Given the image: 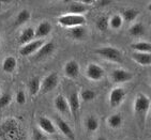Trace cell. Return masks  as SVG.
Here are the masks:
<instances>
[{
	"instance_id": "1",
	"label": "cell",
	"mask_w": 151,
	"mask_h": 140,
	"mask_svg": "<svg viewBox=\"0 0 151 140\" xmlns=\"http://www.w3.org/2000/svg\"><path fill=\"white\" fill-rule=\"evenodd\" d=\"M24 131L19 121L9 118L0 124V140H24Z\"/></svg>"
},
{
	"instance_id": "2",
	"label": "cell",
	"mask_w": 151,
	"mask_h": 140,
	"mask_svg": "<svg viewBox=\"0 0 151 140\" xmlns=\"http://www.w3.org/2000/svg\"><path fill=\"white\" fill-rule=\"evenodd\" d=\"M150 99L142 93H139L134 99V114L140 126H142L145 123L146 116L150 109Z\"/></svg>"
},
{
	"instance_id": "3",
	"label": "cell",
	"mask_w": 151,
	"mask_h": 140,
	"mask_svg": "<svg viewBox=\"0 0 151 140\" xmlns=\"http://www.w3.org/2000/svg\"><path fill=\"white\" fill-rule=\"evenodd\" d=\"M96 54L101 58L114 62V63H121L123 61V56L118 48L113 46H105L96 49Z\"/></svg>"
},
{
	"instance_id": "4",
	"label": "cell",
	"mask_w": 151,
	"mask_h": 140,
	"mask_svg": "<svg viewBox=\"0 0 151 140\" xmlns=\"http://www.w3.org/2000/svg\"><path fill=\"white\" fill-rule=\"evenodd\" d=\"M58 23L62 27L67 28H74V27L83 26L86 23V18L84 15H74V14H65L58 18Z\"/></svg>"
},
{
	"instance_id": "5",
	"label": "cell",
	"mask_w": 151,
	"mask_h": 140,
	"mask_svg": "<svg viewBox=\"0 0 151 140\" xmlns=\"http://www.w3.org/2000/svg\"><path fill=\"white\" fill-rule=\"evenodd\" d=\"M59 82V77L57 75V73L52 72V73L48 74V75L45 77V78L42 80L41 82V91L43 94H46L50 91H52L57 86H58Z\"/></svg>"
},
{
	"instance_id": "6",
	"label": "cell",
	"mask_w": 151,
	"mask_h": 140,
	"mask_svg": "<svg viewBox=\"0 0 151 140\" xmlns=\"http://www.w3.org/2000/svg\"><path fill=\"white\" fill-rule=\"evenodd\" d=\"M44 45L43 40H33L30 43L24 45L22 48L19 49V55L23 56V57H27V56L33 55V54H37L39 51L41 47Z\"/></svg>"
},
{
	"instance_id": "7",
	"label": "cell",
	"mask_w": 151,
	"mask_h": 140,
	"mask_svg": "<svg viewBox=\"0 0 151 140\" xmlns=\"http://www.w3.org/2000/svg\"><path fill=\"white\" fill-rule=\"evenodd\" d=\"M125 95H127V93H125V90L123 88L117 87L113 89L111 91V94H109V105H111V107L116 108L119 105H121Z\"/></svg>"
},
{
	"instance_id": "8",
	"label": "cell",
	"mask_w": 151,
	"mask_h": 140,
	"mask_svg": "<svg viewBox=\"0 0 151 140\" xmlns=\"http://www.w3.org/2000/svg\"><path fill=\"white\" fill-rule=\"evenodd\" d=\"M86 75L93 81H99L104 76V70L96 63H89L86 69Z\"/></svg>"
},
{
	"instance_id": "9",
	"label": "cell",
	"mask_w": 151,
	"mask_h": 140,
	"mask_svg": "<svg viewBox=\"0 0 151 140\" xmlns=\"http://www.w3.org/2000/svg\"><path fill=\"white\" fill-rule=\"evenodd\" d=\"M133 79V74L122 69H116L111 72V80L115 84H122L128 82Z\"/></svg>"
},
{
	"instance_id": "10",
	"label": "cell",
	"mask_w": 151,
	"mask_h": 140,
	"mask_svg": "<svg viewBox=\"0 0 151 140\" xmlns=\"http://www.w3.org/2000/svg\"><path fill=\"white\" fill-rule=\"evenodd\" d=\"M64 75L67 76L68 78L74 79L76 77H78L79 72H81V67H79L78 62L75 60H70L68 61L64 65Z\"/></svg>"
},
{
	"instance_id": "11",
	"label": "cell",
	"mask_w": 151,
	"mask_h": 140,
	"mask_svg": "<svg viewBox=\"0 0 151 140\" xmlns=\"http://www.w3.org/2000/svg\"><path fill=\"white\" fill-rule=\"evenodd\" d=\"M39 129L42 131H44L45 134L52 135L56 133V125L52 123V120H50L47 117H41L38 121Z\"/></svg>"
},
{
	"instance_id": "12",
	"label": "cell",
	"mask_w": 151,
	"mask_h": 140,
	"mask_svg": "<svg viewBox=\"0 0 151 140\" xmlns=\"http://www.w3.org/2000/svg\"><path fill=\"white\" fill-rule=\"evenodd\" d=\"M55 125L56 127L59 129V131L62 133V134L65 136V137H68L69 139L73 140L74 138H75V136H74V133H73L72 129L70 127V125L68 124L64 120H62L61 118H56L55 120Z\"/></svg>"
},
{
	"instance_id": "13",
	"label": "cell",
	"mask_w": 151,
	"mask_h": 140,
	"mask_svg": "<svg viewBox=\"0 0 151 140\" xmlns=\"http://www.w3.org/2000/svg\"><path fill=\"white\" fill-rule=\"evenodd\" d=\"M88 6L84 1H73L68 6L69 14L74 15H83L85 12H87Z\"/></svg>"
},
{
	"instance_id": "14",
	"label": "cell",
	"mask_w": 151,
	"mask_h": 140,
	"mask_svg": "<svg viewBox=\"0 0 151 140\" xmlns=\"http://www.w3.org/2000/svg\"><path fill=\"white\" fill-rule=\"evenodd\" d=\"M52 25L47 21H41L38 25V27H37V29L35 30V38H38V40H42V39L47 36V35L52 32Z\"/></svg>"
},
{
	"instance_id": "15",
	"label": "cell",
	"mask_w": 151,
	"mask_h": 140,
	"mask_svg": "<svg viewBox=\"0 0 151 140\" xmlns=\"http://www.w3.org/2000/svg\"><path fill=\"white\" fill-rule=\"evenodd\" d=\"M81 97L76 92H73L70 94V96L68 99V103H69V108H70V111L72 112V114L75 117L76 114L78 112L79 107H81Z\"/></svg>"
},
{
	"instance_id": "16",
	"label": "cell",
	"mask_w": 151,
	"mask_h": 140,
	"mask_svg": "<svg viewBox=\"0 0 151 140\" xmlns=\"http://www.w3.org/2000/svg\"><path fill=\"white\" fill-rule=\"evenodd\" d=\"M54 105H55L56 109L61 114H68L70 111L68 99L63 95H57L55 97V101H54Z\"/></svg>"
},
{
	"instance_id": "17",
	"label": "cell",
	"mask_w": 151,
	"mask_h": 140,
	"mask_svg": "<svg viewBox=\"0 0 151 140\" xmlns=\"http://www.w3.org/2000/svg\"><path fill=\"white\" fill-rule=\"evenodd\" d=\"M55 51V44L52 42H48V43H44V45L41 47L39 51L35 54L37 59H43L46 58L48 56H50Z\"/></svg>"
},
{
	"instance_id": "18",
	"label": "cell",
	"mask_w": 151,
	"mask_h": 140,
	"mask_svg": "<svg viewBox=\"0 0 151 140\" xmlns=\"http://www.w3.org/2000/svg\"><path fill=\"white\" fill-rule=\"evenodd\" d=\"M132 59L142 66L151 65V53H133Z\"/></svg>"
},
{
	"instance_id": "19",
	"label": "cell",
	"mask_w": 151,
	"mask_h": 140,
	"mask_svg": "<svg viewBox=\"0 0 151 140\" xmlns=\"http://www.w3.org/2000/svg\"><path fill=\"white\" fill-rule=\"evenodd\" d=\"M35 29H32V28H26V29L23 30V32L20 33L19 38H18V41L22 45H26V44L30 43L35 40Z\"/></svg>"
},
{
	"instance_id": "20",
	"label": "cell",
	"mask_w": 151,
	"mask_h": 140,
	"mask_svg": "<svg viewBox=\"0 0 151 140\" xmlns=\"http://www.w3.org/2000/svg\"><path fill=\"white\" fill-rule=\"evenodd\" d=\"M16 65H17V62H16V59L13 57V56H9L6 57L2 62V70L4 73L11 74L13 73L16 69Z\"/></svg>"
},
{
	"instance_id": "21",
	"label": "cell",
	"mask_w": 151,
	"mask_h": 140,
	"mask_svg": "<svg viewBox=\"0 0 151 140\" xmlns=\"http://www.w3.org/2000/svg\"><path fill=\"white\" fill-rule=\"evenodd\" d=\"M41 79L40 77L35 76V77H32L30 79L29 84H28V89H29V92L31 95H37L41 91Z\"/></svg>"
},
{
	"instance_id": "22",
	"label": "cell",
	"mask_w": 151,
	"mask_h": 140,
	"mask_svg": "<svg viewBox=\"0 0 151 140\" xmlns=\"http://www.w3.org/2000/svg\"><path fill=\"white\" fill-rule=\"evenodd\" d=\"M132 49L135 50V53H151V43L148 42H138L131 45Z\"/></svg>"
},
{
	"instance_id": "23",
	"label": "cell",
	"mask_w": 151,
	"mask_h": 140,
	"mask_svg": "<svg viewBox=\"0 0 151 140\" xmlns=\"http://www.w3.org/2000/svg\"><path fill=\"white\" fill-rule=\"evenodd\" d=\"M30 17H31V14H30V12L28 10L24 9L19 12L16 16V19H15V25L16 26H20V25H24V24H26L27 21H29Z\"/></svg>"
},
{
	"instance_id": "24",
	"label": "cell",
	"mask_w": 151,
	"mask_h": 140,
	"mask_svg": "<svg viewBox=\"0 0 151 140\" xmlns=\"http://www.w3.org/2000/svg\"><path fill=\"white\" fill-rule=\"evenodd\" d=\"M85 125L88 131H96V129H99V120L96 119L94 116H89L87 117L86 121H85Z\"/></svg>"
},
{
	"instance_id": "25",
	"label": "cell",
	"mask_w": 151,
	"mask_h": 140,
	"mask_svg": "<svg viewBox=\"0 0 151 140\" xmlns=\"http://www.w3.org/2000/svg\"><path fill=\"white\" fill-rule=\"evenodd\" d=\"M145 31H146V28L142 23L134 24V25L131 26V28L129 29V33L132 36H140V35H142L145 33Z\"/></svg>"
},
{
	"instance_id": "26",
	"label": "cell",
	"mask_w": 151,
	"mask_h": 140,
	"mask_svg": "<svg viewBox=\"0 0 151 140\" xmlns=\"http://www.w3.org/2000/svg\"><path fill=\"white\" fill-rule=\"evenodd\" d=\"M138 13H139V12L137 11L136 9L130 8V9L123 10V12H122V14H121V17H122V19H124V21H133L134 19L138 16Z\"/></svg>"
},
{
	"instance_id": "27",
	"label": "cell",
	"mask_w": 151,
	"mask_h": 140,
	"mask_svg": "<svg viewBox=\"0 0 151 140\" xmlns=\"http://www.w3.org/2000/svg\"><path fill=\"white\" fill-rule=\"evenodd\" d=\"M96 26L99 31L105 32L109 28V18L106 17V16H101V17H99L96 19Z\"/></svg>"
},
{
	"instance_id": "28",
	"label": "cell",
	"mask_w": 151,
	"mask_h": 140,
	"mask_svg": "<svg viewBox=\"0 0 151 140\" xmlns=\"http://www.w3.org/2000/svg\"><path fill=\"white\" fill-rule=\"evenodd\" d=\"M107 123L111 129H119L122 124V117L118 114H111V117L108 118Z\"/></svg>"
},
{
	"instance_id": "29",
	"label": "cell",
	"mask_w": 151,
	"mask_h": 140,
	"mask_svg": "<svg viewBox=\"0 0 151 140\" xmlns=\"http://www.w3.org/2000/svg\"><path fill=\"white\" fill-rule=\"evenodd\" d=\"M70 34L74 40H81L86 34V29L83 26L74 27V28H71Z\"/></svg>"
},
{
	"instance_id": "30",
	"label": "cell",
	"mask_w": 151,
	"mask_h": 140,
	"mask_svg": "<svg viewBox=\"0 0 151 140\" xmlns=\"http://www.w3.org/2000/svg\"><path fill=\"white\" fill-rule=\"evenodd\" d=\"M81 101H85V102H90L92 99H96V92L90 89H85L81 92V95H79Z\"/></svg>"
},
{
	"instance_id": "31",
	"label": "cell",
	"mask_w": 151,
	"mask_h": 140,
	"mask_svg": "<svg viewBox=\"0 0 151 140\" xmlns=\"http://www.w3.org/2000/svg\"><path fill=\"white\" fill-rule=\"evenodd\" d=\"M122 23H123V19H122L121 15H114L113 17L109 19V27L113 28V29L117 30L121 28L122 26Z\"/></svg>"
},
{
	"instance_id": "32",
	"label": "cell",
	"mask_w": 151,
	"mask_h": 140,
	"mask_svg": "<svg viewBox=\"0 0 151 140\" xmlns=\"http://www.w3.org/2000/svg\"><path fill=\"white\" fill-rule=\"evenodd\" d=\"M12 101V95L10 93H3L0 96V108H4L9 105Z\"/></svg>"
},
{
	"instance_id": "33",
	"label": "cell",
	"mask_w": 151,
	"mask_h": 140,
	"mask_svg": "<svg viewBox=\"0 0 151 140\" xmlns=\"http://www.w3.org/2000/svg\"><path fill=\"white\" fill-rule=\"evenodd\" d=\"M16 103L18 105H24L26 103V95H25L24 91L20 90L16 93Z\"/></svg>"
},
{
	"instance_id": "34",
	"label": "cell",
	"mask_w": 151,
	"mask_h": 140,
	"mask_svg": "<svg viewBox=\"0 0 151 140\" xmlns=\"http://www.w3.org/2000/svg\"><path fill=\"white\" fill-rule=\"evenodd\" d=\"M33 137H35V140H43L44 139L43 134L39 131H35V135H33Z\"/></svg>"
},
{
	"instance_id": "35",
	"label": "cell",
	"mask_w": 151,
	"mask_h": 140,
	"mask_svg": "<svg viewBox=\"0 0 151 140\" xmlns=\"http://www.w3.org/2000/svg\"><path fill=\"white\" fill-rule=\"evenodd\" d=\"M111 4V1H99V6H105Z\"/></svg>"
},
{
	"instance_id": "36",
	"label": "cell",
	"mask_w": 151,
	"mask_h": 140,
	"mask_svg": "<svg viewBox=\"0 0 151 140\" xmlns=\"http://www.w3.org/2000/svg\"><path fill=\"white\" fill-rule=\"evenodd\" d=\"M96 140H107V139H106L104 136H100V137L96 138Z\"/></svg>"
},
{
	"instance_id": "37",
	"label": "cell",
	"mask_w": 151,
	"mask_h": 140,
	"mask_svg": "<svg viewBox=\"0 0 151 140\" xmlns=\"http://www.w3.org/2000/svg\"><path fill=\"white\" fill-rule=\"evenodd\" d=\"M148 10H149V11L151 12V2H150V3H149V4H148Z\"/></svg>"
},
{
	"instance_id": "38",
	"label": "cell",
	"mask_w": 151,
	"mask_h": 140,
	"mask_svg": "<svg viewBox=\"0 0 151 140\" xmlns=\"http://www.w3.org/2000/svg\"><path fill=\"white\" fill-rule=\"evenodd\" d=\"M0 90H1V87H0Z\"/></svg>"
}]
</instances>
